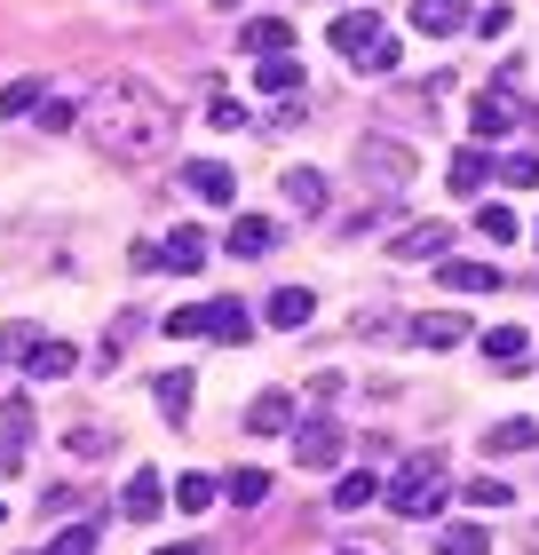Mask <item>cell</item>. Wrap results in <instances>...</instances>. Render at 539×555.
I'll return each instance as SVG.
<instances>
[{
    "label": "cell",
    "mask_w": 539,
    "mask_h": 555,
    "mask_svg": "<svg viewBox=\"0 0 539 555\" xmlns=\"http://www.w3.org/2000/svg\"><path fill=\"white\" fill-rule=\"evenodd\" d=\"M80 128H88V143L104 151V159L151 167V159H167V143H175V104H167L151 80L119 72V80H104V88L80 104Z\"/></svg>",
    "instance_id": "1"
},
{
    "label": "cell",
    "mask_w": 539,
    "mask_h": 555,
    "mask_svg": "<svg viewBox=\"0 0 539 555\" xmlns=\"http://www.w3.org/2000/svg\"><path fill=\"white\" fill-rule=\"evenodd\" d=\"M381 500H389V508H397L405 524H428V516L452 500V485H445V461H436V452H413V461L397 468V485H381Z\"/></svg>",
    "instance_id": "2"
},
{
    "label": "cell",
    "mask_w": 539,
    "mask_h": 555,
    "mask_svg": "<svg viewBox=\"0 0 539 555\" xmlns=\"http://www.w3.org/2000/svg\"><path fill=\"white\" fill-rule=\"evenodd\" d=\"M357 175H365L381 198H397V191L421 175V159H413V151H405L397 135H357Z\"/></svg>",
    "instance_id": "3"
},
{
    "label": "cell",
    "mask_w": 539,
    "mask_h": 555,
    "mask_svg": "<svg viewBox=\"0 0 539 555\" xmlns=\"http://www.w3.org/2000/svg\"><path fill=\"white\" fill-rule=\"evenodd\" d=\"M222 255H239V262L278 255V222L270 215H239V222H230V238H222Z\"/></svg>",
    "instance_id": "4"
},
{
    "label": "cell",
    "mask_w": 539,
    "mask_h": 555,
    "mask_svg": "<svg viewBox=\"0 0 539 555\" xmlns=\"http://www.w3.org/2000/svg\"><path fill=\"white\" fill-rule=\"evenodd\" d=\"M72 365H80V349H72V341H56V334H33V341H24V373H33V382H64Z\"/></svg>",
    "instance_id": "5"
},
{
    "label": "cell",
    "mask_w": 539,
    "mask_h": 555,
    "mask_svg": "<svg viewBox=\"0 0 539 555\" xmlns=\"http://www.w3.org/2000/svg\"><path fill=\"white\" fill-rule=\"evenodd\" d=\"M516 112H524V104H516V95H508V88H484V95H476V112H469L476 143H500L508 128H516Z\"/></svg>",
    "instance_id": "6"
},
{
    "label": "cell",
    "mask_w": 539,
    "mask_h": 555,
    "mask_svg": "<svg viewBox=\"0 0 539 555\" xmlns=\"http://www.w3.org/2000/svg\"><path fill=\"white\" fill-rule=\"evenodd\" d=\"M484 183H492V151H484V143H460L452 167H445V191H452V198H476Z\"/></svg>",
    "instance_id": "7"
},
{
    "label": "cell",
    "mask_w": 539,
    "mask_h": 555,
    "mask_svg": "<svg viewBox=\"0 0 539 555\" xmlns=\"http://www.w3.org/2000/svg\"><path fill=\"white\" fill-rule=\"evenodd\" d=\"M342 452H349V437H342L333 421H310V428L294 437V461H301V468H342Z\"/></svg>",
    "instance_id": "8"
},
{
    "label": "cell",
    "mask_w": 539,
    "mask_h": 555,
    "mask_svg": "<svg viewBox=\"0 0 539 555\" xmlns=\"http://www.w3.org/2000/svg\"><path fill=\"white\" fill-rule=\"evenodd\" d=\"M389 255H397V262H445V255H452V222H413Z\"/></svg>",
    "instance_id": "9"
},
{
    "label": "cell",
    "mask_w": 539,
    "mask_h": 555,
    "mask_svg": "<svg viewBox=\"0 0 539 555\" xmlns=\"http://www.w3.org/2000/svg\"><path fill=\"white\" fill-rule=\"evenodd\" d=\"M310 318H318V294H310V286H278L270 310H262V325H278V334H301Z\"/></svg>",
    "instance_id": "10"
},
{
    "label": "cell",
    "mask_w": 539,
    "mask_h": 555,
    "mask_svg": "<svg viewBox=\"0 0 539 555\" xmlns=\"http://www.w3.org/2000/svg\"><path fill=\"white\" fill-rule=\"evenodd\" d=\"M183 183H191V198H207V207H230V198H239V175H230L222 159H191Z\"/></svg>",
    "instance_id": "11"
},
{
    "label": "cell",
    "mask_w": 539,
    "mask_h": 555,
    "mask_svg": "<svg viewBox=\"0 0 539 555\" xmlns=\"http://www.w3.org/2000/svg\"><path fill=\"white\" fill-rule=\"evenodd\" d=\"M476 349H484V365H492V373H524V358H531L524 325H492V334H484Z\"/></svg>",
    "instance_id": "12"
},
{
    "label": "cell",
    "mask_w": 539,
    "mask_h": 555,
    "mask_svg": "<svg viewBox=\"0 0 539 555\" xmlns=\"http://www.w3.org/2000/svg\"><path fill=\"white\" fill-rule=\"evenodd\" d=\"M325 40L342 48V56H365V48L381 40V16H373V9H365V16H357V9H342V16L325 24Z\"/></svg>",
    "instance_id": "13"
},
{
    "label": "cell",
    "mask_w": 539,
    "mask_h": 555,
    "mask_svg": "<svg viewBox=\"0 0 539 555\" xmlns=\"http://www.w3.org/2000/svg\"><path fill=\"white\" fill-rule=\"evenodd\" d=\"M436 278H445V294H500V262H436Z\"/></svg>",
    "instance_id": "14"
},
{
    "label": "cell",
    "mask_w": 539,
    "mask_h": 555,
    "mask_svg": "<svg viewBox=\"0 0 539 555\" xmlns=\"http://www.w3.org/2000/svg\"><path fill=\"white\" fill-rule=\"evenodd\" d=\"M119 508L136 516V524H151V516H159V508H167V485H159V468H136V476H127Z\"/></svg>",
    "instance_id": "15"
},
{
    "label": "cell",
    "mask_w": 539,
    "mask_h": 555,
    "mask_svg": "<svg viewBox=\"0 0 539 555\" xmlns=\"http://www.w3.org/2000/svg\"><path fill=\"white\" fill-rule=\"evenodd\" d=\"M460 24H469V0H413V33H428V40H452Z\"/></svg>",
    "instance_id": "16"
},
{
    "label": "cell",
    "mask_w": 539,
    "mask_h": 555,
    "mask_svg": "<svg viewBox=\"0 0 539 555\" xmlns=\"http://www.w3.org/2000/svg\"><path fill=\"white\" fill-rule=\"evenodd\" d=\"M246 428H254V437H286V428H294V397L286 389H262L246 405Z\"/></svg>",
    "instance_id": "17"
},
{
    "label": "cell",
    "mask_w": 539,
    "mask_h": 555,
    "mask_svg": "<svg viewBox=\"0 0 539 555\" xmlns=\"http://www.w3.org/2000/svg\"><path fill=\"white\" fill-rule=\"evenodd\" d=\"M484 452H492V461H500V452H539V421H524V413L492 421V428H484Z\"/></svg>",
    "instance_id": "18"
},
{
    "label": "cell",
    "mask_w": 539,
    "mask_h": 555,
    "mask_svg": "<svg viewBox=\"0 0 539 555\" xmlns=\"http://www.w3.org/2000/svg\"><path fill=\"white\" fill-rule=\"evenodd\" d=\"M159 255H167V270H175V278H191L198 262H207V231H198V222H175V238L159 246Z\"/></svg>",
    "instance_id": "19"
},
{
    "label": "cell",
    "mask_w": 539,
    "mask_h": 555,
    "mask_svg": "<svg viewBox=\"0 0 539 555\" xmlns=\"http://www.w3.org/2000/svg\"><path fill=\"white\" fill-rule=\"evenodd\" d=\"M286 207L294 215H325V175L318 167H286Z\"/></svg>",
    "instance_id": "20"
},
{
    "label": "cell",
    "mask_w": 539,
    "mask_h": 555,
    "mask_svg": "<svg viewBox=\"0 0 539 555\" xmlns=\"http://www.w3.org/2000/svg\"><path fill=\"white\" fill-rule=\"evenodd\" d=\"M373 500H381V476H373V468H349L342 485H333V508H342V516H357V508H373Z\"/></svg>",
    "instance_id": "21"
},
{
    "label": "cell",
    "mask_w": 539,
    "mask_h": 555,
    "mask_svg": "<svg viewBox=\"0 0 539 555\" xmlns=\"http://www.w3.org/2000/svg\"><path fill=\"white\" fill-rule=\"evenodd\" d=\"M151 397H159V413H167L175 428L191 421V373H183V365H175V373H159V382H151Z\"/></svg>",
    "instance_id": "22"
},
{
    "label": "cell",
    "mask_w": 539,
    "mask_h": 555,
    "mask_svg": "<svg viewBox=\"0 0 539 555\" xmlns=\"http://www.w3.org/2000/svg\"><path fill=\"white\" fill-rule=\"evenodd\" d=\"M207 334H215V341H230V349H246V341H254V310H239V301H215Z\"/></svg>",
    "instance_id": "23"
},
{
    "label": "cell",
    "mask_w": 539,
    "mask_h": 555,
    "mask_svg": "<svg viewBox=\"0 0 539 555\" xmlns=\"http://www.w3.org/2000/svg\"><path fill=\"white\" fill-rule=\"evenodd\" d=\"M254 88H262V95H301V64L294 56H262V64H254Z\"/></svg>",
    "instance_id": "24"
},
{
    "label": "cell",
    "mask_w": 539,
    "mask_h": 555,
    "mask_svg": "<svg viewBox=\"0 0 539 555\" xmlns=\"http://www.w3.org/2000/svg\"><path fill=\"white\" fill-rule=\"evenodd\" d=\"M239 48H254V56H286V48H294V33H286L278 16H254L246 33H239Z\"/></svg>",
    "instance_id": "25"
},
{
    "label": "cell",
    "mask_w": 539,
    "mask_h": 555,
    "mask_svg": "<svg viewBox=\"0 0 539 555\" xmlns=\"http://www.w3.org/2000/svg\"><path fill=\"white\" fill-rule=\"evenodd\" d=\"M207 318H215V301H183V310H167L159 325H167V341H198V334H207Z\"/></svg>",
    "instance_id": "26"
},
{
    "label": "cell",
    "mask_w": 539,
    "mask_h": 555,
    "mask_svg": "<svg viewBox=\"0 0 539 555\" xmlns=\"http://www.w3.org/2000/svg\"><path fill=\"white\" fill-rule=\"evenodd\" d=\"M40 95H48V88L33 80V72H24V80H9V88H0V119H33Z\"/></svg>",
    "instance_id": "27"
},
{
    "label": "cell",
    "mask_w": 539,
    "mask_h": 555,
    "mask_svg": "<svg viewBox=\"0 0 539 555\" xmlns=\"http://www.w3.org/2000/svg\"><path fill=\"white\" fill-rule=\"evenodd\" d=\"M460 334H469V325H460L452 310H436V318H413V341H421V349H452Z\"/></svg>",
    "instance_id": "28"
},
{
    "label": "cell",
    "mask_w": 539,
    "mask_h": 555,
    "mask_svg": "<svg viewBox=\"0 0 539 555\" xmlns=\"http://www.w3.org/2000/svg\"><path fill=\"white\" fill-rule=\"evenodd\" d=\"M492 175H500L508 191H531L539 183V151H508V159H492Z\"/></svg>",
    "instance_id": "29"
},
{
    "label": "cell",
    "mask_w": 539,
    "mask_h": 555,
    "mask_svg": "<svg viewBox=\"0 0 539 555\" xmlns=\"http://www.w3.org/2000/svg\"><path fill=\"white\" fill-rule=\"evenodd\" d=\"M460 500H469V508H484V516H500V508H508L516 492H508L500 476H476V485H460Z\"/></svg>",
    "instance_id": "30"
},
{
    "label": "cell",
    "mask_w": 539,
    "mask_h": 555,
    "mask_svg": "<svg viewBox=\"0 0 539 555\" xmlns=\"http://www.w3.org/2000/svg\"><path fill=\"white\" fill-rule=\"evenodd\" d=\"M222 492L239 500V508H262V500H270V476H262V468H239V476H230Z\"/></svg>",
    "instance_id": "31"
},
{
    "label": "cell",
    "mask_w": 539,
    "mask_h": 555,
    "mask_svg": "<svg viewBox=\"0 0 539 555\" xmlns=\"http://www.w3.org/2000/svg\"><path fill=\"white\" fill-rule=\"evenodd\" d=\"M215 500H222V485H215V476H183V485H175V508H215Z\"/></svg>",
    "instance_id": "32"
},
{
    "label": "cell",
    "mask_w": 539,
    "mask_h": 555,
    "mask_svg": "<svg viewBox=\"0 0 539 555\" xmlns=\"http://www.w3.org/2000/svg\"><path fill=\"white\" fill-rule=\"evenodd\" d=\"M476 238H492V246H500V238H516V215H508L500 198H484V207H476Z\"/></svg>",
    "instance_id": "33"
},
{
    "label": "cell",
    "mask_w": 539,
    "mask_h": 555,
    "mask_svg": "<svg viewBox=\"0 0 539 555\" xmlns=\"http://www.w3.org/2000/svg\"><path fill=\"white\" fill-rule=\"evenodd\" d=\"M436 555H492V540H484L476 524H452V532L436 540Z\"/></svg>",
    "instance_id": "34"
},
{
    "label": "cell",
    "mask_w": 539,
    "mask_h": 555,
    "mask_svg": "<svg viewBox=\"0 0 539 555\" xmlns=\"http://www.w3.org/2000/svg\"><path fill=\"white\" fill-rule=\"evenodd\" d=\"M33 119H40L48 135H64V128H80V104H64V95H40V112H33Z\"/></svg>",
    "instance_id": "35"
},
{
    "label": "cell",
    "mask_w": 539,
    "mask_h": 555,
    "mask_svg": "<svg viewBox=\"0 0 539 555\" xmlns=\"http://www.w3.org/2000/svg\"><path fill=\"white\" fill-rule=\"evenodd\" d=\"M64 444L80 452V461H95V452H112V437H104L95 421H72V428H64Z\"/></svg>",
    "instance_id": "36"
},
{
    "label": "cell",
    "mask_w": 539,
    "mask_h": 555,
    "mask_svg": "<svg viewBox=\"0 0 539 555\" xmlns=\"http://www.w3.org/2000/svg\"><path fill=\"white\" fill-rule=\"evenodd\" d=\"M349 72H373V80H381V72H397V40L381 33V40L365 48V56H349Z\"/></svg>",
    "instance_id": "37"
},
{
    "label": "cell",
    "mask_w": 539,
    "mask_h": 555,
    "mask_svg": "<svg viewBox=\"0 0 539 555\" xmlns=\"http://www.w3.org/2000/svg\"><path fill=\"white\" fill-rule=\"evenodd\" d=\"M48 555H95V524H72V532L48 540Z\"/></svg>",
    "instance_id": "38"
},
{
    "label": "cell",
    "mask_w": 539,
    "mask_h": 555,
    "mask_svg": "<svg viewBox=\"0 0 539 555\" xmlns=\"http://www.w3.org/2000/svg\"><path fill=\"white\" fill-rule=\"evenodd\" d=\"M207 119H215V128H222V135H230V128H246V112H239V95H215V112H207Z\"/></svg>",
    "instance_id": "39"
},
{
    "label": "cell",
    "mask_w": 539,
    "mask_h": 555,
    "mask_svg": "<svg viewBox=\"0 0 539 555\" xmlns=\"http://www.w3.org/2000/svg\"><path fill=\"white\" fill-rule=\"evenodd\" d=\"M24 468V437H0V476H16Z\"/></svg>",
    "instance_id": "40"
},
{
    "label": "cell",
    "mask_w": 539,
    "mask_h": 555,
    "mask_svg": "<svg viewBox=\"0 0 539 555\" xmlns=\"http://www.w3.org/2000/svg\"><path fill=\"white\" fill-rule=\"evenodd\" d=\"M24 341H33V325H9V334H0V358H24Z\"/></svg>",
    "instance_id": "41"
},
{
    "label": "cell",
    "mask_w": 539,
    "mask_h": 555,
    "mask_svg": "<svg viewBox=\"0 0 539 555\" xmlns=\"http://www.w3.org/2000/svg\"><path fill=\"white\" fill-rule=\"evenodd\" d=\"M159 555H207V547H159Z\"/></svg>",
    "instance_id": "42"
},
{
    "label": "cell",
    "mask_w": 539,
    "mask_h": 555,
    "mask_svg": "<svg viewBox=\"0 0 539 555\" xmlns=\"http://www.w3.org/2000/svg\"><path fill=\"white\" fill-rule=\"evenodd\" d=\"M207 9H239V0H207Z\"/></svg>",
    "instance_id": "43"
},
{
    "label": "cell",
    "mask_w": 539,
    "mask_h": 555,
    "mask_svg": "<svg viewBox=\"0 0 539 555\" xmlns=\"http://www.w3.org/2000/svg\"><path fill=\"white\" fill-rule=\"evenodd\" d=\"M342 555H365V547H342Z\"/></svg>",
    "instance_id": "44"
},
{
    "label": "cell",
    "mask_w": 539,
    "mask_h": 555,
    "mask_svg": "<svg viewBox=\"0 0 539 555\" xmlns=\"http://www.w3.org/2000/svg\"><path fill=\"white\" fill-rule=\"evenodd\" d=\"M0 524H9V508H0Z\"/></svg>",
    "instance_id": "45"
},
{
    "label": "cell",
    "mask_w": 539,
    "mask_h": 555,
    "mask_svg": "<svg viewBox=\"0 0 539 555\" xmlns=\"http://www.w3.org/2000/svg\"><path fill=\"white\" fill-rule=\"evenodd\" d=\"M143 9H151V0H143Z\"/></svg>",
    "instance_id": "46"
}]
</instances>
